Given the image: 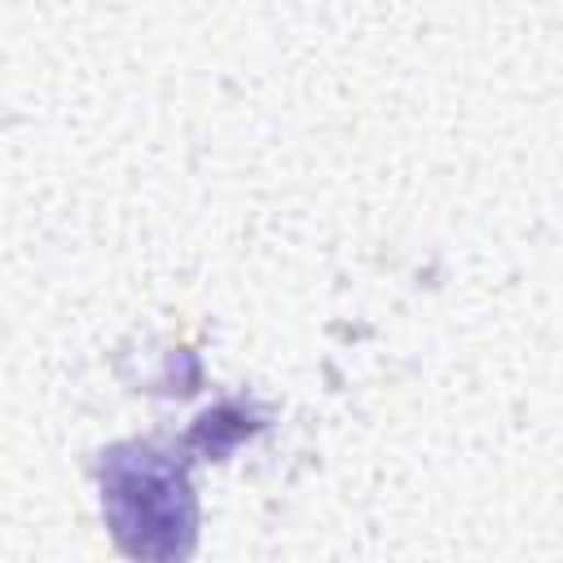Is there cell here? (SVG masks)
<instances>
[{
	"instance_id": "obj_1",
	"label": "cell",
	"mask_w": 563,
	"mask_h": 563,
	"mask_svg": "<svg viewBox=\"0 0 563 563\" xmlns=\"http://www.w3.org/2000/svg\"><path fill=\"white\" fill-rule=\"evenodd\" d=\"M101 519L128 563H189L198 550V493L189 462L154 440H114L92 457Z\"/></svg>"
}]
</instances>
